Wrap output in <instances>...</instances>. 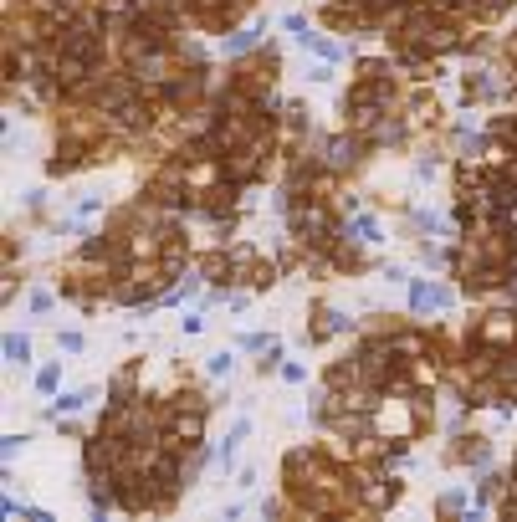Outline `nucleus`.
Here are the masks:
<instances>
[{
  "label": "nucleus",
  "mask_w": 517,
  "mask_h": 522,
  "mask_svg": "<svg viewBox=\"0 0 517 522\" xmlns=\"http://www.w3.org/2000/svg\"><path fill=\"white\" fill-rule=\"evenodd\" d=\"M6 353H10V364H26V338L10 333V338H6Z\"/></svg>",
  "instance_id": "obj_1"
}]
</instances>
